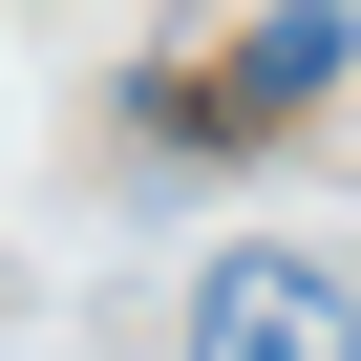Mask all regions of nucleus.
Returning <instances> with one entry per match:
<instances>
[{"mask_svg": "<svg viewBox=\"0 0 361 361\" xmlns=\"http://www.w3.org/2000/svg\"><path fill=\"white\" fill-rule=\"evenodd\" d=\"M192 361H361V276L340 255H213L192 276Z\"/></svg>", "mask_w": 361, "mask_h": 361, "instance_id": "obj_1", "label": "nucleus"}, {"mask_svg": "<svg viewBox=\"0 0 361 361\" xmlns=\"http://www.w3.org/2000/svg\"><path fill=\"white\" fill-rule=\"evenodd\" d=\"M340 64H361V22H340V0H255V43H234V85H213V106H234V128H298Z\"/></svg>", "mask_w": 361, "mask_h": 361, "instance_id": "obj_2", "label": "nucleus"}]
</instances>
